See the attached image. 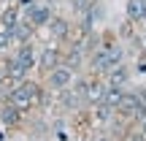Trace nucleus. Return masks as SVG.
<instances>
[{"mask_svg": "<svg viewBox=\"0 0 146 141\" xmlns=\"http://www.w3.org/2000/svg\"><path fill=\"white\" fill-rule=\"evenodd\" d=\"M73 79H76V71L68 68L65 63H60L57 68H52L46 76H43V84H46L49 90H54V92H57V90H62V87H70Z\"/></svg>", "mask_w": 146, "mask_h": 141, "instance_id": "7ed1b4c3", "label": "nucleus"}, {"mask_svg": "<svg viewBox=\"0 0 146 141\" xmlns=\"http://www.w3.org/2000/svg\"><path fill=\"white\" fill-rule=\"evenodd\" d=\"M19 19H22V8H19L16 3L3 5V14H0V27H14Z\"/></svg>", "mask_w": 146, "mask_h": 141, "instance_id": "ddd939ff", "label": "nucleus"}, {"mask_svg": "<svg viewBox=\"0 0 146 141\" xmlns=\"http://www.w3.org/2000/svg\"><path fill=\"white\" fill-rule=\"evenodd\" d=\"M41 92H43V84L27 76L25 82L14 84V87L8 90L5 100H8V103H14V106H19V109H22V111L27 114V111L38 109V100H41Z\"/></svg>", "mask_w": 146, "mask_h": 141, "instance_id": "f257e3e1", "label": "nucleus"}, {"mask_svg": "<svg viewBox=\"0 0 146 141\" xmlns=\"http://www.w3.org/2000/svg\"><path fill=\"white\" fill-rule=\"evenodd\" d=\"M60 63H62V46H60V41H52L43 49H38V71H41L43 76L52 68H57Z\"/></svg>", "mask_w": 146, "mask_h": 141, "instance_id": "f03ea898", "label": "nucleus"}, {"mask_svg": "<svg viewBox=\"0 0 146 141\" xmlns=\"http://www.w3.org/2000/svg\"><path fill=\"white\" fill-rule=\"evenodd\" d=\"M138 95H141V100L146 103V84H143V87H138Z\"/></svg>", "mask_w": 146, "mask_h": 141, "instance_id": "4be33fe9", "label": "nucleus"}, {"mask_svg": "<svg viewBox=\"0 0 146 141\" xmlns=\"http://www.w3.org/2000/svg\"><path fill=\"white\" fill-rule=\"evenodd\" d=\"M0 14H3V5H0Z\"/></svg>", "mask_w": 146, "mask_h": 141, "instance_id": "bb28decb", "label": "nucleus"}, {"mask_svg": "<svg viewBox=\"0 0 146 141\" xmlns=\"http://www.w3.org/2000/svg\"><path fill=\"white\" fill-rule=\"evenodd\" d=\"M141 25H146V11H143V22H141Z\"/></svg>", "mask_w": 146, "mask_h": 141, "instance_id": "a878e982", "label": "nucleus"}, {"mask_svg": "<svg viewBox=\"0 0 146 141\" xmlns=\"http://www.w3.org/2000/svg\"><path fill=\"white\" fill-rule=\"evenodd\" d=\"M119 38H122V41H127V38L133 41V38H135V30H133V22L130 19H125V25L119 27Z\"/></svg>", "mask_w": 146, "mask_h": 141, "instance_id": "a211bd4d", "label": "nucleus"}, {"mask_svg": "<svg viewBox=\"0 0 146 141\" xmlns=\"http://www.w3.org/2000/svg\"><path fill=\"white\" fill-rule=\"evenodd\" d=\"M22 16L25 19H30L33 25L41 30V27H46L49 25V19L54 16V5H49V3H41V0H35L33 5H27V8H22Z\"/></svg>", "mask_w": 146, "mask_h": 141, "instance_id": "20e7f679", "label": "nucleus"}, {"mask_svg": "<svg viewBox=\"0 0 146 141\" xmlns=\"http://www.w3.org/2000/svg\"><path fill=\"white\" fill-rule=\"evenodd\" d=\"M106 98V79L103 76H92L89 73V87H87V109L95 103H103Z\"/></svg>", "mask_w": 146, "mask_h": 141, "instance_id": "1a4fd4ad", "label": "nucleus"}, {"mask_svg": "<svg viewBox=\"0 0 146 141\" xmlns=\"http://www.w3.org/2000/svg\"><path fill=\"white\" fill-rule=\"evenodd\" d=\"M11 30V38H14V46L16 43H27V41H35V30L38 27L33 25L30 19H25V16H22L19 22H16L14 27H8Z\"/></svg>", "mask_w": 146, "mask_h": 141, "instance_id": "6e6552de", "label": "nucleus"}, {"mask_svg": "<svg viewBox=\"0 0 146 141\" xmlns=\"http://www.w3.org/2000/svg\"><path fill=\"white\" fill-rule=\"evenodd\" d=\"M33 141H46V138H43V136H33Z\"/></svg>", "mask_w": 146, "mask_h": 141, "instance_id": "393cba45", "label": "nucleus"}, {"mask_svg": "<svg viewBox=\"0 0 146 141\" xmlns=\"http://www.w3.org/2000/svg\"><path fill=\"white\" fill-rule=\"evenodd\" d=\"M130 68H127L125 63H119V65H114V68H111L108 73H106V84H111V87H127V84H130Z\"/></svg>", "mask_w": 146, "mask_h": 141, "instance_id": "9d476101", "label": "nucleus"}, {"mask_svg": "<svg viewBox=\"0 0 146 141\" xmlns=\"http://www.w3.org/2000/svg\"><path fill=\"white\" fill-rule=\"evenodd\" d=\"M68 3H70L73 14H78V16H81V14H87V11L92 8V3H95V0H68Z\"/></svg>", "mask_w": 146, "mask_h": 141, "instance_id": "dca6fc26", "label": "nucleus"}, {"mask_svg": "<svg viewBox=\"0 0 146 141\" xmlns=\"http://www.w3.org/2000/svg\"><path fill=\"white\" fill-rule=\"evenodd\" d=\"M14 3L19 5V8H27V5H33V3H35V0H14Z\"/></svg>", "mask_w": 146, "mask_h": 141, "instance_id": "aec40b11", "label": "nucleus"}, {"mask_svg": "<svg viewBox=\"0 0 146 141\" xmlns=\"http://www.w3.org/2000/svg\"><path fill=\"white\" fill-rule=\"evenodd\" d=\"M122 141H146V136H143L141 130H138L135 125H130L125 133H122Z\"/></svg>", "mask_w": 146, "mask_h": 141, "instance_id": "f3484780", "label": "nucleus"}, {"mask_svg": "<svg viewBox=\"0 0 146 141\" xmlns=\"http://www.w3.org/2000/svg\"><path fill=\"white\" fill-rule=\"evenodd\" d=\"M143 11H146V0H127L125 19H130L133 25H141L143 22Z\"/></svg>", "mask_w": 146, "mask_h": 141, "instance_id": "9b49d317", "label": "nucleus"}, {"mask_svg": "<svg viewBox=\"0 0 146 141\" xmlns=\"http://www.w3.org/2000/svg\"><path fill=\"white\" fill-rule=\"evenodd\" d=\"M125 90H127V87H111V84H106V98H103V103H108L111 109L116 111V106H119V100H122V95H125Z\"/></svg>", "mask_w": 146, "mask_h": 141, "instance_id": "4468645a", "label": "nucleus"}, {"mask_svg": "<svg viewBox=\"0 0 146 141\" xmlns=\"http://www.w3.org/2000/svg\"><path fill=\"white\" fill-rule=\"evenodd\" d=\"M0 125H3L5 130H19V128L25 125V111H22L19 106L8 103V100H3V103H0Z\"/></svg>", "mask_w": 146, "mask_h": 141, "instance_id": "39448f33", "label": "nucleus"}, {"mask_svg": "<svg viewBox=\"0 0 146 141\" xmlns=\"http://www.w3.org/2000/svg\"><path fill=\"white\" fill-rule=\"evenodd\" d=\"M141 52L146 54V33H143V35H141Z\"/></svg>", "mask_w": 146, "mask_h": 141, "instance_id": "5701e85b", "label": "nucleus"}, {"mask_svg": "<svg viewBox=\"0 0 146 141\" xmlns=\"http://www.w3.org/2000/svg\"><path fill=\"white\" fill-rule=\"evenodd\" d=\"M73 141H92V138H87V136H76Z\"/></svg>", "mask_w": 146, "mask_h": 141, "instance_id": "b1692460", "label": "nucleus"}, {"mask_svg": "<svg viewBox=\"0 0 146 141\" xmlns=\"http://www.w3.org/2000/svg\"><path fill=\"white\" fill-rule=\"evenodd\" d=\"M135 128H138V130H141V133H143V136H146V117H143V120H141V122H138V125H135Z\"/></svg>", "mask_w": 146, "mask_h": 141, "instance_id": "412c9836", "label": "nucleus"}, {"mask_svg": "<svg viewBox=\"0 0 146 141\" xmlns=\"http://www.w3.org/2000/svg\"><path fill=\"white\" fill-rule=\"evenodd\" d=\"M46 30H49V35H52V41H60V43H68L70 38H73L70 19H65V16H60V14H54L52 19H49Z\"/></svg>", "mask_w": 146, "mask_h": 141, "instance_id": "423d86ee", "label": "nucleus"}, {"mask_svg": "<svg viewBox=\"0 0 146 141\" xmlns=\"http://www.w3.org/2000/svg\"><path fill=\"white\" fill-rule=\"evenodd\" d=\"M14 46V38H11V30L8 27H0V54H5L8 49Z\"/></svg>", "mask_w": 146, "mask_h": 141, "instance_id": "2eb2a0df", "label": "nucleus"}, {"mask_svg": "<svg viewBox=\"0 0 146 141\" xmlns=\"http://www.w3.org/2000/svg\"><path fill=\"white\" fill-rule=\"evenodd\" d=\"M14 57L19 60L22 65H25L27 71H35L38 68V46H35V41H27V43H16V49H14Z\"/></svg>", "mask_w": 146, "mask_h": 141, "instance_id": "0eeeda50", "label": "nucleus"}, {"mask_svg": "<svg viewBox=\"0 0 146 141\" xmlns=\"http://www.w3.org/2000/svg\"><path fill=\"white\" fill-rule=\"evenodd\" d=\"M89 114H92L95 122H100V125H108V122L116 117V111L111 109L108 103H95V106H89Z\"/></svg>", "mask_w": 146, "mask_h": 141, "instance_id": "f8f14e48", "label": "nucleus"}, {"mask_svg": "<svg viewBox=\"0 0 146 141\" xmlns=\"http://www.w3.org/2000/svg\"><path fill=\"white\" fill-rule=\"evenodd\" d=\"M92 141H114V136H108V133H100V136H92Z\"/></svg>", "mask_w": 146, "mask_h": 141, "instance_id": "6ab92c4d", "label": "nucleus"}]
</instances>
